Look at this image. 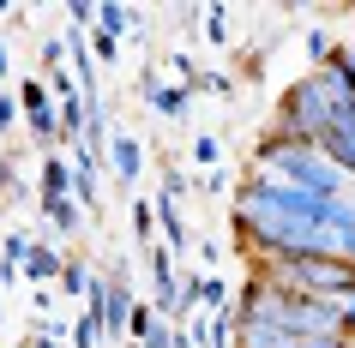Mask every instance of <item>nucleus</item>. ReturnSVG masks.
<instances>
[{"label":"nucleus","mask_w":355,"mask_h":348,"mask_svg":"<svg viewBox=\"0 0 355 348\" xmlns=\"http://www.w3.org/2000/svg\"><path fill=\"white\" fill-rule=\"evenodd\" d=\"M253 174L295 186V192H307V199H343V192H349V181H343L313 145H289V138H277V132H265L259 145H253Z\"/></svg>","instance_id":"obj_1"},{"label":"nucleus","mask_w":355,"mask_h":348,"mask_svg":"<svg viewBox=\"0 0 355 348\" xmlns=\"http://www.w3.org/2000/svg\"><path fill=\"white\" fill-rule=\"evenodd\" d=\"M331 127V109H325V96H319V78H295L289 91L277 96V138H289V145H319V132Z\"/></svg>","instance_id":"obj_2"},{"label":"nucleus","mask_w":355,"mask_h":348,"mask_svg":"<svg viewBox=\"0 0 355 348\" xmlns=\"http://www.w3.org/2000/svg\"><path fill=\"white\" fill-rule=\"evenodd\" d=\"M12 96H19V120L31 127V138L55 150L60 145V120H55V96H49V84H42V78H24Z\"/></svg>","instance_id":"obj_3"},{"label":"nucleus","mask_w":355,"mask_h":348,"mask_svg":"<svg viewBox=\"0 0 355 348\" xmlns=\"http://www.w3.org/2000/svg\"><path fill=\"white\" fill-rule=\"evenodd\" d=\"M157 318H168L175 324V312H181V282H175V258L163 253V246H150V300H145Z\"/></svg>","instance_id":"obj_4"},{"label":"nucleus","mask_w":355,"mask_h":348,"mask_svg":"<svg viewBox=\"0 0 355 348\" xmlns=\"http://www.w3.org/2000/svg\"><path fill=\"white\" fill-rule=\"evenodd\" d=\"M313 150L337 168V174H343V181H355V120H331V127L319 132Z\"/></svg>","instance_id":"obj_5"},{"label":"nucleus","mask_w":355,"mask_h":348,"mask_svg":"<svg viewBox=\"0 0 355 348\" xmlns=\"http://www.w3.org/2000/svg\"><path fill=\"white\" fill-rule=\"evenodd\" d=\"M103 150H109L114 181H121V186L132 192V186H139V174H145V145H139L132 132H109V145H103Z\"/></svg>","instance_id":"obj_6"},{"label":"nucleus","mask_w":355,"mask_h":348,"mask_svg":"<svg viewBox=\"0 0 355 348\" xmlns=\"http://www.w3.org/2000/svg\"><path fill=\"white\" fill-rule=\"evenodd\" d=\"M139 96H145V102H150L157 114H163V120H181V114L193 109V91H181V84H163L157 73H145V78H139Z\"/></svg>","instance_id":"obj_7"},{"label":"nucleus","mask_w":355,"mask_h":348,"mask_svg":"<svg viewBox=\"0 0 355 348\" xmlns=\"http://www.w3.org/2000/svg\"><path fill=\"white\" fill-rule=\"evenodd\" d=\"M55 199H73V168L60 150L42 156V174H37V204H55Z\"/></svg>","instance_id":"obj_8"},{"label":"nucleus","mask_w":355,"mask_h":348,"mask_svg":"<svg viewBox=\"0 0 355 348\" xmlns=\"http://www.w3.org/2000/svg\"><path fill=\"white\" fill-rule=\"evenodd\" d=\"M67 168H73V204H78V210H96V186H103V181H96V156L78 145L73 156H67Z\"/></svg>","instance_id":"obj_9"},{"label":"nucleus","mask_w":355,"mask_h":348,"mask_svg":"<svg viewBox=\"0 0 355 348\" xmlns=\"http://www.w3.org/2000/svg\"><path fill=\"white\" fill-rule=\"evenodd\" d=\"M19 276L31 282V289H49L60 276V253L49 246V240H31V253H24V264H19Z\"/></svg>","instance_id":"obj_10"},{"label":"nucleus","mask_w":355,"mask_h":348,"mask_svg":"<svg viewBox=\"0 0 355 348\" xmlns=\"http://www.w3.org/2000/svg\"><path fill=\"white\" fill-rule=\"evenodd\" d=\"M91 30H103V37H114V42H127L132 30H139V12H127L121 0H103V6H96V24H91Z\"/></svg>","instance_id":"obj_11"},{"label":"nucleus","mask_w":355,"mask_h":348,"mask_svg":"<svg viewBox=\"0 0 355 348\" xmlns=\"http://www.w3.org/2000/svg\"><path fill=\"white\" fill-rule=\"evenodd\" d=\"M91 264H85V258H60V276H55V289L60 294H73V300H85V294H91Z\"/></svg>","instance_id":"obj_12"},{"label":"nucleus","mask_w":355,"mask_h":348,"mask_svg":"<svg viewBox=\"0 0 355 348\" xmlns=\"http://www.w3.org/2000/svg\"><path fill=\"white\" fill-rule=\"evenodd\" d=\"M73 348H103V306L85 300V312L73 318Z\"/></svg>","instance_id":"obj_13"},{"label":"nucleus","mask_w":355,"mask_h":348,"mask_svg":"<svg viewBox=\"0 0 355 348\" xmlns=\"http://www.w3.org/2000/svg\"><path fill=\"white\" fill-rule=\"evenodd\" d=\"M42 217L55 222V235H85V210H78L73 199H55V204H42Z\"/></svg>","instance_id":"obj_14"},{"label":"nucleus","mask_w":355,"mask_h":348,"mask_svg":"<svg viewBox=\"0 0 355 348\" xmlns=\"http://www.w3.org/2000/svg\"><path fill=\"white\" fill-rule=\"evenodd\" d=\"M301 48H307V60H313V73H319V66L331 60V48H337V42H331V30H325V24H313V30L301 37Z\"/></svg>","instance_id":"obj_15"},{"label":"nucleus","mask_w":355,"mask_h":348,"mask_svg":"<svg viewBox=\"0 0 355 348\" xmlns=\"http://www.w3.org/2000/svg\"><path fill=\"white\" fill-rule=\"evenodd\" d=\"M205 42L211 48H229V12L223 6H205Z\"/></svg>","instance_id":"obj_16"},{"label":"nucleus","mask_w":355,"mask_h":348,"mask_svg":"<svg viewBox=\"0 0 355 348\" xmlns=\"http://www.w3.org/2000/svg\"><path fill=\"white\" fill-rule=\"evenodd\" d=\"M199 192H211V199H223V192H235V174H229L223 163H217V168H205V174H199Z\"/></svg>","instance_id":"obj_17"},{"label":"nucleus","mask_w":355,"mask_h":348,"mask_svg":"<svg viewBox=\"0 0 355 348\" xmlns=\"http://www.w3.org/2000/svg\"><path fill=\"white\" fill-rule=\"evenodd\" d=\"M157 235V210H150V199H132V240H150Z\"/></svg>","instance_id":"obj_18"},{"label":"nucleus","mask_w":355,"mask_h":348,"mask_svg":"<svg viewBox=\"0 0 355 348\" xmlns=\"http://www.w3.org/2000/svg\"><path fill=\"white\" fill-rule=\"evenodd\" d=\"M193 156H199L205 168H217L223 163V138H217V132H199V138H193Z\"/></svg>","instance_id":"obj_19"},{"label":"nucleus","mask_w":355,"mask_h":348,"mask_svg":"<svg viewBox=\"0 0 355 348\" xmlns=\"http://www.w3.org/2000/svg\"><path fill=\"white\" fill-rule=\"evenodd\" d=\"M6 199H24V186H19V168H12V156L0 150V204Z\"/></svg>","instance_id":"obj_20"},{"label":"nucleus","mask_w":355,"mask_h":348,"mask_svg":"<svg viewBox=\"0 0 355 348\" xmlns=\"http://www.w3.org/2000/svg\"><path fill=\"white\" fill-rule=\"evenodd\" d=\"M150 324H157V312H150L145 300H132V318H127V342H139V336H145Z\"/></svg>","instance_id":"obj_21"},{"label":"nucleus","mask_w":355,"mask_h":348,"mask_svg":"<svg viewBox=\"0 0 355 348\" xmlns=\"http://www.w3.org/2000/svg\"><path fill=\"white\" fill-rule=\"evenodd\" d=\"M193 91H205V96H229V91H235V78H229V73H199V78H193Z\"/></svg>","instance_id":"obj_22"},{"label":"nucleus","mask_w":355,"mask_h":348,"mask_svg":"<svg viewBox=\"0 0 355 348\" xmlns=\"http://www.w3.org/2000/svg\"><path fill=\"white\" fill-rule=\"evenodd\" d=\"M60 66H67V42H60V37H49V42H42V78H49V73H60Z\"/></svg>","instance_id":"obj_23"},{"label":"nucleus","mask_w":355,"mask_h":348,"mask_svg":"<svg viewBox=\"0 0 355 348\" xmlns=\"http://www.w3.org/2000/svg\"><path fill=\"white\" fill-rule=\"evenodd\" d=\"M168 342H175V324H168V318H157V324L139 336V348H168Z\"/></svg>","instance_id":"obj_24"},{"label":"nucleus","mask_w":355,"mask_h":348,"mask_svg":"<svg viewBox=\"0 0 355 348\" xmlns=\"http://www.w3.org/2000/svg\"><path fill=\"white\" fill-rule=\"evenodd\" d=\"M331 55H337V66H343V78H349V91H355V30H349L343 42H337Z\"/></svg>","instance_id":"obj_25"},{"label":"nucleus","mask_w":355,"mask_h":348,"mask_svg":"<svg viewBox=\"0 0 355 348\" xmlns=\"http://www.w3.org/2000/svg\"><path fill=\"white\" fill-rule=\"evenodd\" d=\"M67 19H73V30H91V24H96V6H91V0H67Z\"/></svg>","instance_id":"obj_26"},{"label":"nucleus","mask_w":355,"mask_h":348,"mask_svg":"<svg viewBox=\"0 0 355 348\" xmlns=\"http://www.w3.org/2000/svg\"><path fill=\"white\" fill-rule=\"evenodd\" d=\"M91 55H96V66H103V60H121V42L103 37V30H91Z\"/></svg>","instance_id":"obj_27"},{"label":"nucleus","mask_w":355,"mask_h":348,"mask_svg":"<svg viewBox=\"0 0 355 348\" xmlns=\"http://www.w3.org/2000/svg\"><path fill=\"white\" fill-rule=\"evenodd\" d=\"M12 127H19V96L0 84V132H12Z\"/></svg>","instance_id":"obj_28"},{"label":"nucleus","mask_w":355,"mask_h":348,"mask_svg":"<svg viewBox=\"0 0 355 348\" xmlns=\"http://www.w3.org/2000/svg\"><path fill=\"white\" fill-rule=\"evenodd\" d=\"M337 336H343V342H355V300H343V306H337Z\"/></svg>","instance_id":"obj_29"},{"label":"nucleus","mask_w":355,"mask_h":348,"mask_svg":"<svg viewBox=\"0 0 355 348\" xmlns=\"http://www.w3.org/2000/svg\"><path fill=\"white\" fill-rule=\"evenodd\" d=\"M337 258H343V264H355V222H349V228H337Z\"/></svg>","instance_id":"obj_30"},{"label":"nucleus","mask_w":355,"mask_h":348,"mask_svg":"<svg viewBox=\"0 0 355 348\" xmlns=\"http://www.w3.org/2000/svg\"><path fill=\"white\" fill-rule=\"evenodd\" d=\"M12 78V55H6V42H0V84Z\"/></svg>","instance_id":"obj_31"},{"label":"nucleus","mask_w":355,"mask_h":348,"mask_svg":"<svg viewBox=\"0 0 355 348\" xmlns=\"http://www.w3.org/2000/svg\"><path fill=\"white\" fill-rule=\"evenodd\" d=\"M168 348H193V336H187L181 324H175V342H168Z\"/></svg>","instance_id":"obj_32"},{"label":"nucleus","mask_w":355,"mask_h":348,"mask_svg":"<svg viewBox=\"0 0 355 348\" xmlns=\"http://www.w3.org/2000/svg\"><path fill=\"white\" fill-rule=\"evenodd\" d=\"M24 348H60V342H49V336H31V342H24Z\"/></svg>","instance_id":"obj_33"},{"label":"nucleus","mask_w":355,"mask_h":348,"mask_svg":"<svg viewBox=\"0 0 355 348\" xmlns=\"http://www.w3.org/2000/svg\"><path fill=\"white\" fill-rule=\"evenodd\" d=\"M121 348H139V342H121Z\"/></svg>","instance_id":"obj_34"},{"label":"nucleus","mask_w":355,"mask_h":348,"mask_svg":"<svg viewBox=\"0 0 355 348\" xmlns=\"http://www.w3.org/2000/svg\"><path fill=\"white\" fill-rule=\"evenodd\" d=\"M349 348H355V342H349Z\"/></svg>","instance_id":"obj_35"}]
</instances>
